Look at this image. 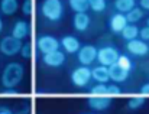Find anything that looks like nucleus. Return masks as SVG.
<instances>
[{
    "label": "nucleus",
    "instance_id": "f257e3e1",
    "mask_svg": "<svg viewBox=\"0 0 149 114\" xmlns=\"http://www.w3.org/2000/svg\"><path fill=\"white\" fill-rule=\"evenodd\" d=\"M25 75V68L20 62H9L1 74V85L4 88H16Z\"/></svg>",
    "mask_w": 149,
    "mask_h": 114
},
{
    "label": "nucleus",
    "instance_id": "f03ea898",
    "mask_svg": "<svg viewBox=\"0 0 149 114\" xmlns=\"http://www.w3.org/2000/svg\"><path fill=\"white\" fill-rule=\"evenodd\" d=\"M41 13L49 22H59L64 16L62 0H44L41 4Z\"/></svg>",
    "mask_w": 149,
    "mask_h": 114
},
{
    "label": "nucleus",
    "instance_id": "7ed1b4c3",
    "mask_svg": "<svg viewBox=\"0 0 149 114\" xmlns=\"http://www.w3.org/2000/svg\"><path fill=\"white\" fill-rule=\"evenodd\" d=\"M22 45V41L13 38L12 35H7L0 41V52L6 57H15L20 52Z\"/></svg>",
    "mask_w": 149,
    "mask_h": 114
},
{
    "label": "nucleus",
    "instance_id": "20e7f679",
    "mask_svg": "<svg viewBox=\"0 0 149 114\" xmlns=\"http://www.w3.org/2000/svg\"><path fill=\"white\" fill-rule=\"evenodd\" d=\"M36 46H38V51L42 55H47V54H51V52H55V51L61 49L59 39H56L55 36H51V35L39 36L36 39Z\"/></svg>",
    "mask_w": 149,
    "mask_h": 114
},
{
    "label": "nucleus",
    "instance_id": "39448f33",
    "mask_svg": "<svg viewBox=\"0 0 149 114\" xmlns=\"http://www.w3.org/2000/svg\"><path fill=\"white\" fill-rule=\"evenodd\" d=\"M90 81H91V69H90V66L81 65V66L75 68L71 72V82L75 87H78V88L87 87L90 84Z\"/></svg>",
    "mask_w": 149,
    "mask_h": 114
},
{
    "label": "nucleus",
    "instance_id": "423d86ee",
    "mask_svg": "<svg viewBox=\"0 0 149 114\" xmlns=\"http://www.w3.org/2000/svg\"><path fill=\"white\" fill-rule=\"evenodd\" d=\"M120 57V52L117 51V48L114 46H103L97 51V61L100 65L103 66H110L113 64L117 62V59Z\"/></svg>",
    "mask_w": 149,
    "mask_h": 114
},
{
    "label": "nucleus",
    "instance_id": "0eeeda50",
    "mask_svg": "<svg viewBox=\"0 0 149 114\" xmlns=\"http://www.w3.org/2000/svg\"><path fill=\"white\" fill-rule=\"evenodd\" d=\"M97 48L94 45H81L77 52V59L81 65L90 66L94 61H97Z\"/></svg>",
    "mask_w": 149,
    "mask_h": 114
},
{
    "label": "nucleus",
    "instance_id": "6e6552de",
    "mask_svg": "<svg viewBox=\"0 0 149 114\" xmlns=\"http://www.w3.org/2000/svg\"><path fill=\"white\" fill-rule=\"evenodd\" d=\"M126 51L132 55V57H146L149 54V45L148 42L142 41V39H133V41H129L126 44Z\"/></svg>",
    "mask_w": 149,
    "mask_h": 114
},
{
    "label": "nucleus",
    "instance_id": "1a4fd4ad",
    "mask_svg": "<svg viewBox=\"0 0 149 114\" xmlns=\"http://www.w3.org/2000/svg\"><path fill=\"white\" fill-rule=\"evenodd\" d=\"M87 104L94 111H104L111 106V98L107 95H88Z\"/></svg>",
    "mask_w": 149,
    "mask_h": 114
},
{
    "label": "nucleus",
    "instance_id": "9d476101",
    "mask_svg": "<svg viewBox=\"0 0 149 114\" xmlns=\"http://www.w3.org/2000/svg\"><path fill=\"white\" fill-rule=\"evenodd\" d=\"M126 25H127V19H126V16L123 13L117 12V13L111 15L110 19H109V29L113 33H116V35H120L122 30L126 28Z\"/></svg>",
    "mask_w": 149,
    "mask_h": 114
},
{
    "label": "nucleus",
    "instance_id": "9b49d317",
    "mask_svg": "<svg viewBox=\"0 0 149 114\" xmlns=\"http://www.w3.org/2000/svg\"><path fill=\"white\" fill-rule=\"evenodd\" d=\"M59 45H61V48L64 49L65 54H77L78 49L81 48L80 41H78L75 36H72V35H65V36H62V38L59 39Z\"/></svg>",
    "mask_w": 149,
    "mask_h": 114
},
{
    "label": "nucleus",
    "instance_id": "f8f14e48",
    "mask_svg": "<svg viewBox=\"0 0 149 114\" xmlns=\"http://www.w3.org/2000/svg\"><path fill=\"white\" fill-rule=\"evenodd\" d=\"M65 52L64 51H55V52H51V54H47L42 57V61L47 66H51V68H59L65 64Z\"/></svg>",
    "mask_w": 149,
    "mask_h": 114
},
{
    "label": "nucleus",
    "instance_id": "ddd939ff",
    "mask_svg": "<svg viewBox=\"0 0 149 114\" xmlns=\"http://www.w3.org/2000/svg\"><path fill=\"white\" fill-rule=\"evenodd\" d=\"M91 19L87 15V12H81V13H74L72 17V26L77 32H86L90 28Z\"/></svg>",
    "mask_w": 149,
    "mask_h": 114
},
{
    "label": "nucleus",
    "instance_id": "4468645a",
    "mask_svg": "<svg viewBox=\"0 0 149 114\" xmlns=\"http://www.w3.org/2000/svg\"><path fill=\"white\" fill-rule=\"evenodd\" d=\"M29 32H31V26H29V23L26 20H17L12 28V36L19 39V41L28 38Z\"/></svg>",
    "mask_w": 149,
    "mask_h": 114
},
{
    "label": "nucleus",
    "instance_id": "2eb2a0df",
    "mask_svg": "<svg viewBox=\"0 0 149 114\" xmlns=\"http://www.w3.org/2000/svg\"><path fill=\"white\" fill-rule=\"evenodd\" d=\"M109 68V77H110V81L113 82H125L127 78H129V72L125 71L123 68H120L117 64H113Z\"/></svg>",
    "mask_w": 149,
    "mask_h": 114
},
{
    "label": "nucleus",
    "instance_id": "dca6fc26",
    "mask_svg": "<svg viewBox=\"0 0 149 114\" xmlns=\"http://www.w3.org/2000/svg\"><path fill=\"white\" fill-rule=\"evenodd\" d=\"M91 79H94L97 84H107L110 81L109 77V68L103 66V65H97L91 69Z\"/></svg>",
    "mask_w": 149,
    "mask_h": 114
},
{
    "label": "nucleus",
    "instance_id": "f3484780",
    "mask_svg": "<svg viewBox=\"0 0 149 114\" xmlns=\"http://www.w3.org/2000/svg\"><path fill=\"white\" fill-rule=\"evenodd\" d=\"M19 1L17 0H0V12L6 16H12L17 12Z\"/></svg>",
    "mask_w": 149,
    "mask_h": 114
},
{
    "label": "nucleus",
    "instance_id": "a211bd4d",
    "mask_svg": "<svg viewBox=\"0 0 149 114\" xmlns=\"http://www.w3.org/2000/svg\"><path fill=\"white\" fill-rule=\"evenodd\" d=\"M122 38L126 41V42H129V41H133V39H138V36H139V28L136 26V25H132V23H127L126 25V28L122 30Z\"/></svg>",
    "mask_w": 149,
    "mask_h": 114
},
{
    "label": "nucleus",
    "instance_id": "6ab92c4d",
    "mask_svg": "<svg viewBox=\"0 0 149 114\" xmlns=\"http://www.w3.org/2000/svg\"><path fill=\"white\" fill-rule=\"evenodd\" d=\"M114 7H116V10L119 13L126 15L133 7H136V3H135V0H116L114 1Z\"/></svg>",
    "mask_w": 149,
    "mask_h": 114
},
{
    "label": "nucleus",
    "instance_id": "aec40b11",
    "mask_svg": "<svg viewBox=\"0 0 149 114\" xmlns=\"http://www.w3.org/2000/svg\"><path fill=\"white\" fill-rule=\"evenodd\" d=\"M143 15H145V12H143L141 7H133V9H132L130 12H127L125 16H126V19H127V23L136 25L139 20L143 19Z\"/></svg>",
    "mask_w": 149,
    "mask_h": 114
},
{
    "label": "nucleus",
    "instance_id": "412c9836",
    "mask_svg": "<svg viewBox=\"0 0 149 114\" xmlns=\"http://www.w3.org/2000/svg\"><path fill=\"white\" fill-rule=\"evenodd\" d=\"M68 4L74 10V13H81L88 10V0H68Z\"/></svg>",
    "mask_w": 149,
    "mask_h": 114
},
{
    "label": "nucleus",
    "instance_id": "4be33fe9",
    "mask_svg": "<svg viewBox=\"0 0 149 114\" xmlns=\"http://www.w3.org/2000/svg\"><path fill=\"white\" fill-rule=\"evenodd\" d=\"M88 9H91L96 13H103L107 9L106 0H88Z\"/></svg>",
    "mask_w": 149,
    "mask_h": 114
},
{
    "label": "nucleus",
    "instance_id": "5701e85b",
    "mask_svg": "<svg viewBox=\"0 0 149 114\" xmlns=\"http://www.w3.org/2000/svg\"><path fill=\"white\" fill-rule=\"evenodd\" d=\"M116 64H117L120 68H123L125 71H127V72H130V71L133 69V61L130 59V57H127V55H122V54H120V57H119Z\"/></svg>",
    "mask_w": 149,
    "mask_h": 114
},
{
    "label": "nucleus",
    "instance_id": "b1692460",
    "mask_svg": "<svg viewBox=\"0 0 149 114\" xmlns=\"http://www.w3.org/2000/svg\"><path fill=\"white\" fill-rule=\"evenodd\" d=\"M145 106V97L143 95H136V97H132L129 101H127V108L129 110H138L141 107Z\"/></svg>",
    "mask_w": 149,
    "mask_h": 114
},
{
    "label": "nucleus",
    "instance_id": "393cba45",
    "mask_svg": "<svg viewBox=\"0 0 149 114\" xmlns=\"http://www.w3.org/2000/svg\"><path fill=\"white\" fill-rule=\"evenodd\" d=\"M90 95H107V84H96L91 87Z\"/></svg>",
    "mask_w": 149,
    "mask_h": 114
},
{
    "label": "nucleus",
    "instance_id": "a878e982",
    "mask_svg": "<svg viewBox=\"0 0 149 114\" xmlns=\"http://www.w3.org/2000/svg\"><path fill=\"white\" fill-rule=\"evenodd\" d=\"M122 94V90H120V87L119 85H116V84H110V85H107V97H117V95H120Z\"/></svg>",
    "mask_w": 149,
    "mask_h": 114
},
{
    "label": "nucleus",
    "instance_id": "bb28decb",
    "mask_svg": "<svg viewBox=\"0 0 149 114\" xmlns=\"http://www.w3.org/2000/svg\"><path fill=\"white\" fill-rule=\"evenodd\" d=\"M31 51H32V46H31V44H23L22 45V49H20V55L23 58H31Z\"/></svg>",
    "mask_w": 149,
    "mask_h": 114
},
{
    "label": "nucleus",
    "instance_id": "cd10ccee",
    "mask_svg": "<svg viewBox=\"0 0 149 114\" xmlns=\"http://www.w3.org/2000/svg\"><path fill=\"white\" fill-rule=\"evenodd\" d=\"M22 12L25 16H29L32 13V1L31 0H25L23 4H22Z\"/></svg>",
    "mask_w": 149,
    "mask_h": 114
},
{
    "label": "nucleus",
    "instance_id": "c85d7f7f",
    "mask_svg": "<svg viewBox=\"0 0 149 114\" xmlns=\"http://www.w3.org/2000/svg\"><path fill=\"white\" fill-rule=\"evenodd\" d=\"M139 39H142V41H145V42L149 44V28L148 26L139 29Z\"/></svg>",
    "mask_w": 149,
    "mask_h": 114
},
{
    "label": "nucleus",
    "instance_id": "c756f323",
    "mask_svg": "<svg viewBox=\"0 0 149 114\" xmlns=\"http://www.w3.org/2000/svg\"><path fill=\"white\" fill-rule=\"evenodd\" d=\"M1 95H6V97H16L19 95V91L15 90V88H4L1 91Z\"/></svg>",
    "mask_w": 149,
    "mask_h": 114
},
{
    "label": "nucleus",
    "instance_id": "7c9ffc66",
    "mask_svg": "<svg viewBox=\"0 0 149 114\" xmlns=\"http://www.w3.org/2000/svg\"><path fill=\"white\" fill-rule=\"evenodd\" d=\"M141 94H142L143 97H146V95L149 97V82L143 84V85L141 87Z\"/></svg>",
    "mask_w": 149,
    "mask_h": 114
},
{
    "label": "nucleus",
    "instance_id": "2f4dec72",
    "mask_svg": "<svg viewBox=\"0 0 149 114\" xmlns=\"http://www.w3.org/2000/svg\"><path fill=\"white\" fill-rule=\"evenodd\" d=\"M139 7L145 12V10H148L149 12V0H139Z\"/></svg>",
    "mask_w": 149,
    "mask_h": 114
},
{
    "label": "nucleus",
    "instance_id": "473e14b6",
    "mask_svg": "<svg viewBox=\"0 0 149 114\" xmlns=\"http://www.w3.org/2000/svg\"><path fill=\"white\" fill-rule=\"evenodd\" d=\"M0 114H15V111L6 106H0Z\"/></svg>",
    "mask_w": 149,
    "mask_h": 114
},
{
    "label": "nucleus",
    "instance_id": "72a5a7b5",
    "mask_svg": "<svg viewBox=\"0 0 149 114\" xmlns=\"http://www.w3.org/2000/svg\"><path fill=\"white\" fill-rule=\"evenodd\" d=\"M1 30H3V20H1V16H0V33H1Z\"/></svg>",
    "mask_w": 149,
    "mask_h": 114
},
{
    "label": "nucleus",
    "instance_id": "f704fd0d",
    "mask_svg": "<svg viewBox=\"0 0 149 114\" xmlns=\"http://www.w3.org/2000/svg\"><path fill=\"white\" fill-rule=\"evenodd\" d=\"M146 26H148V28H149V17H148V19H146Z\"/></svg>",
    "mask_w": 149,
    "mask_h": 114
},
{
    "label": "nucleus",
    "instance_id": "c9c22d12",
    "mask_svg": "<svg viewBox=\"0 0 149 114\" xmlns=\"http://www.w3.org/2000/svg\"><path fill=\"white\" fill-rule=\"evenodd\" d=\"M87 114H91V113H87Z\"/></svg>",
    "mask_w": 149,
    "mask_h": 114
}]
</instances>
